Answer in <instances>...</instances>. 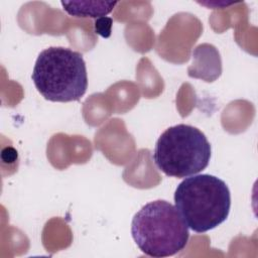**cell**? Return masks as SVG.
<instances>
[{
    "instance_id": "cell-1",
    "label": "cell",
    "mask_w": 258,
    "mask_h": 258,
    "mask_svg": "<svg viewBox=\"0 0 258 258\" xmlns=\"http://www.w3.org/2000/svg\"><path fill=\"white\" fill-rule=\"evenodd\" d=\"M174 204L190 230L205 233L227 220L231 208V192L221 178L206 173L195 174L177 185Z\"/></svg>"
},
{
    "instance_id": "cell-2",
    "label": "cell",
    "mask_w": 258,
    "mask_h": 258,
    "mask_svg": "<svg viewBox=\"0 0 258 258\" xmlns=\"http://www.w3.org/2000/svg\"><path fill=\"white\" fill-rule=\"evenodd\" d=\"M131 234L138 248L150 257H168L183 250L188 227L169 202L157 200L144 205L133 217Z\"/></svg>"
},
{
    "instance_id": "cell-3",
    "label": "cell",
    "mask_w": 258,
    "mask_h": 258,
    "mask_svg": "<svg viewBox=\"0 0 258 258\" xmlns=\"http://www.w3.org/2000/svg\"><path fill=\"white\" fill-rule=\"evenodd\" d=\"M31 78L40 95L51 102L79 101L88 88L83 54L62 46L43 49L36 58Z\"/></svg>"
},
{
    "instance_id": "cell-4",
    "label": "cell",
    "mask_w": 258,
    "mask_h": 258,
    "mask_svg": "<svg viewBox=\"0 0 258 258\" xmlns=\"http://www.w3.org/2000/svg\"><path fill=\"white\" fill-rule=\"evenodd\" d=\"M153 159L165 175L183 178L204 170L211 159V144L197 127L177 124L167 128L155 144Z\"/></svg>"
},
{
    "instance_id": "cell-5",
    "label": "cell",
    "mask_w": 258,
    "mask_h": 258,
    "mask_svg": "<svg viewBox=\"0 0 258 258\" xmlns=\"http://www.w3.org/2000/svg\"><path fill=\"white\" fill-rule=\"evenodd\" d=\"M192 63L188 68V76L206 82L217 80L222 73V61L217 48L209 43L198 45L192 51Z\"/></svg>"
},
{
    "instance_id": "cell-6",
    "label": "cell",
    "mask_w": 258,
    "mask_h": 258,
    "mask_svg": "<svg viewBox=\"0 0 258 258\" xmlns=\"http://www.w3.org/2000/svg\"><path fill=\"white\" fill-rule=\"evenodd\" d=\"M117 1H61L62 9L75 17L100 18L108 15L117 5Z\"/></svg>"
},
{
    "instance_id": "cell-7",
    "label": "cell",
    "mask_w": 258,
    "mask_h": 258,
    "mask_svg": "<svg viewBox=\"0 0 258 258\" xmlns=\"http://www.w3.org/2000/svg\"><path fill=\"white\" fill-rule=\"evenodd\" d=\"M113 20L110 17H100L95 20V31L103 37H109L111 35Z\"/></svg>"
},
{
    "instance_id": "cell-8",
    "label": "cell",
    "mask_w": 258,
    "mask_h": 258,
    "mask_svg": "<svg viewBox=\"0 0 258 258\" xmlns=\"http://www.w3.org/2000/svg\"><path fill=\"white\" fill-rule=\"evenodd\" d=\"M2 161L8 163H15L18 159L17 151L13 147H6L2 150Z\"/></svg>"
}]
</instances>
